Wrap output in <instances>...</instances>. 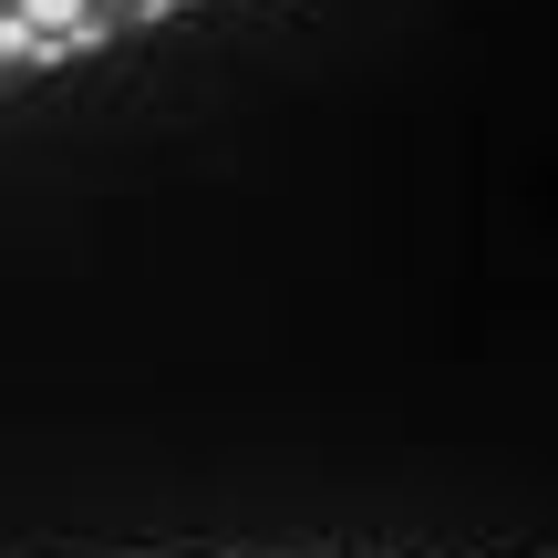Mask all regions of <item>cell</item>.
Masks as SVG:
<instances>
[{"mask_svg":"<svg viewBox=\"0 0 558 558\" xmlns=\"http://www.w3.org/2000/svg\"><path fill=\"white\" fill-rule=\"evenodd\" d=\"M11 21H32V32L62 41V52H73V41H94V0H11Z\"/></svg>","mask_w":558,"mask_h":558,"instance_id":"cell-1","label":"cell"}]
</instances>
